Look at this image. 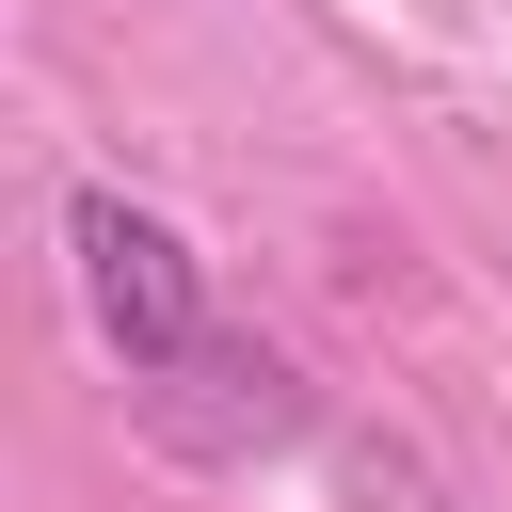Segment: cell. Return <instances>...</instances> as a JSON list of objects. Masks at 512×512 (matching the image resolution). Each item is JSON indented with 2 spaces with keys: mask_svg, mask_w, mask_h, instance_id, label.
I'll return each instance as SVG.
<instances>
[{
  "mask_svg": "<svg viewBox=\"0 0 512 512\" xmlns=\"http://www.w3.org/2000/svg\"><path fill=\"white\" fill-rule=\"evenodd\" d=\"M144 416L176 432V448H272V432H304V384L272 368V352H240V336H208L176 384H144Z\"/></svg>",
  "mask_w": 512,
  "mask_h": 512,
  "instance_id": "obj_2",
  "label": "cell"
},
{
  "mask_svg": "<svg viewBox=\"0 0 512 512\" xmlns=\"http://www.w3.org/2000/svg\"><path fill=\"white\" fill-rule=\"evenodd\" d=\"M64 256H80V304H96V336L128 352V384H176V368L208 352V272H192V240H176L160 208L64 192Z\"/></svg>",
  "mask_w": 512,
  "mask_h": 512,
  "instance_id": "obj_1",
  "label": "cell"
}]
</instances>
